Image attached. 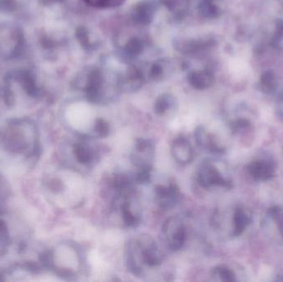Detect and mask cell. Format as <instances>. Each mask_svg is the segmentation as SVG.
Returning <instances> with one entry per match:
<instances>
[{"mask_svg": "<svg viewBox=\"0 0 283 282\" xmlns=\"http://www.w3.org/2000/svg\"><path fill=\"white\" fill-rule=\"evenodd\" d=\"M85 1L94 7H113L119 5L123 0H85Z\"/></svg>", "mask_w": 283, "mask_h": 282, "instance_id": "ffe728a7", "label": "cell"}, {"mask_svg": "<svg viewBox=\"0 0 283 282\" xmlns=\"http://www.w3.org/2000/svg\"><path fill=\"white\" fill-rule=\"evenodd\" d=\"M142 51V43L140 42V40H132L126 47V52L128 53V55L131 56L139 55Z\"/></svg>", "mask_w": 283, "mask_h": 282, "instance_id": "ac0fdd59", "label": "cell"}, {"mask_svg": "<svg viewBox=\"0 0 283 282\" xmlns=\"http://www.w3.org/2000/svg\"><path fill=\"white\" fill-rule=\"evenodd\" d=\"M94 132L96 136L106 138L110 134V125L105 119L97 118L94 123Z\"/></svg>", "mask_w": 283, "mask_h": 282, "instance_id": "e0dca14e", "label": "cell"}, {"mask_svg": "<svg viewBox=\"0 0 283 282\" xmlns=\"http://www.w3.org/2000/svg\"><path fill=\"white\" fill-rule=\"evenodd\" d=\"M248 124L249 123H246L245 121H238L237 123H234V125L232 128H233V131H237L239 130V129H241V128H247Z\"/></svg>", "mask_w": 283, "mask_h": 282, "instance_id": "603a6c76", "label": "cell"}, {"mask_svg": "<svg viewBox=\"0 0 283 282\" xmlns=\"http://www.w3.org/2000/svg\"><path fill=\"white\" fill-rule=\"evenodd\" d=\"M269 214L275 220L281 230H283V211L279 207H273L269 209Z\"/></svg>", "mask_w": 283, "mask_h": 282, "instance_id": "44dd1931", "label": "cell"}, {"mask_svg": "<svg viewBox=\"0 0 283 282\" xmlns=\"http://www.w3.org/2000/svg\"><path fill=\"white\" fill-rule=\"evenodd\" d=\"M197 180L203 188H210L214 186H222L226 188L231 187L230 182L225 179L217 168L210 162H204L199 167Z\"/></svg>", "mask_w": 283, "mask_h": 282, "instance_id": "3957f363", "label": "cell"}, {"mask_svg": "<svg viewBox=\"0 0 283 282\" xmlns=\"http://www.w3.org/2000/svg\"><path fill=\"white\" fill-rule=\"evenodd\" d=\"M163 69L162 65L159 64H155L151 69L150 71V76L152 80H159L162 78L163 76Z\"/></svg>", "mask_w": 283, "mask_h": 282, "instance_id": "7402d4cb", "label": "cell"}, {"mask_svg": "<svg viewBox=\"0 0 283 282\" xmlns=\"http://www.w3.org/2000/svg\"><path fill=\"white\" fill-rule=\"evenodd\" d=\"M142 248V257L144 265L153 267L159 266L163 261V255L152 238L146 236L139 238Z\"/></svg>", "mask_w": 283, "mask_h": 282, "instance_id": "8992f818", "label": "cell"}, {"mask_svg": "<svg viewBox=\"0 0 283 282\" xmlns=\"http://www.w3.org/2000/svg\"><path fill=\"white\" fill-rule=\"evenodd\" d=\"M154 152V144L152 141L148 139H138L134 143L130 159L139 169L152 168Z\"/></svg>", "mask_w": 283, "mask_h": 282, "instance_id": "7a4b0ae2", "label": "cell"}, {"mask_svg": "<svg viewBox=\"0 0 283 282\" xmlns=\"http://www.w3.org/2000/svg\"><path fill=\"white\" fill-rule=\"evenodd\" d=\"M129 196H119L117 199L118 208L120 209L123 222L128 227H136L140 222L139 214H134L132 210L131 202L129 200Z\"/></svg>", "mask_w": 283, "mask_h": 282, "instance_id": "ba28073f", "label": "cell"}, {"mask_svg": "<svg viewBox=\"0 0 283 282\" xmlns=\"http://www.w3.org/2000/svg\"><path fill=\"white\" fill-rule=\"evenodd\" d=\"M179 197L180 191L176 184L158 185L155 188V200L161 209H171L178 202Z\"/></svg>", "mask_w": 283, "mask_h": 282, "instance_id": "5b68a950", "label": "cell"}, {"mask_svg": "<svg viewBox=\"0 0 283 282\" xmlns=\"http://www.w3.org/2000/svg\"><path fill=\"white\" fill-rule=\"evenodd\" d=\"M210 79L201 71H196L189 76V82L196 89H204L210 85Z\"/></svg>", "mask_w": 283, "mask_h": 282, "instance_id": "9a60e30c", "label": "cell"}, {"mask_svg": "<svg viewBox=\"0 0 283 282\" xmlns=\"http://www.w3.org/2000/svg\"><path fill=\"white\" fill-rule=\"evenodd\" d=\"M151 172L152 168H144L139 169V172L137 173L135 181L139 184L149 183L151 180Z\"/></svg>", "mask_w": 283, "mask_h": 282, "instance_id": "d6986e66", "label": "cell"}, {"mask_svg": "<svg viewBox=\"0 0 283 282\" xmlns=\"http://www.w3.org/2000/svg\"><path fill=\"white\" fill-rule=\"evenodd\" d=\"M153 15V6L148 2L139 3L134 8L132 17L134 21L140 25H147L152 21Z\"/></svg>", "mask_w": 283, "mask_h": 282, "instance_id": "30bf717a", "label": "cell"}, {"mask_svg": "<svg viewBox=\"0 0 283 282\" xmlns=\"http://www.w3.org/2000/svg\"><path fill=\"white\" fill-rule=\"evenodd\" d=\"M75 155L76 159L80 163L84 165H89L94 162L96 153L94 147L90 146L87 141H81L75 146Z\"/></svg>", "mask_w": 283, "mask_h": 282, "instance_id": "8fae6325", "label": "cell"}, {"mask_svg": "<svg viewBox=\"0 0 283 282\" xmlns=\"http://www.w3.org/2000/svg\"><path fill=\"white\" fill-rule=\"evenodd\" d=\"M175 105V99L168 94H162L157 98L154 105V111L158 115H163Z\"/></svg>", "mask_w": 283, "mask_h": 282, "instance_id": "5bb4252c", "label": "cell"}, {"mask_svg": "<svg viewBox=\"0 0 283 282\" xmlns=\"http://www.w3.org/2000/svg\"><path fill=\"white\" fill-rule=\"evenodd\" d=\"M197 145L202 148L207 149L210 152H220V148L215 143L213 137L207 134L203 127H197L194 132Z\"/></svg>", "mask_w": 283, "mask_h": 282, "instance_id": "7c38bea8", "label": "cell"}, {"mask_svg": "<svg viewBox=\"0 0 283 282\" xmlns=\"http://www.w3.org/2000/svg\"><path fill=\"white\" fill-rule=\"evenodd\" d=\"M250 224V219L242 209H236L233 215V235L239 236Z\"/></svg>", "mask_w": 283, "mask_h": 282, "instance_id": "4fadbf2b", "label": "cell"}, {"mask_svg": "<svg viewBox=\"0 0 283 282\" xmlns=\"http://www.w3.org/2000/svg\"><path fill=\"white\" fill-rule=\"evenodd\" d=\"M213 273L215 277H219L221 281L227 282H235V275L233 271L228 269V267L220 266V267H215Z\"/></svg>", "mask_w": 283, "mask_h": 282, "instance_id": "2e32d148", "label": "cell"}, {"mask_svg": "<svg viewBox=\"0 0 283 282\" xmlns=\"http://www.w3.org/2000/svg\"><path fill=\"white\" fill-rule=\"evenodd\" d=\"M163 231L171 251H178L183 247L186 240V229L181 219L175 216L169 218L164 223Z\"/></svg>", "mask_w": 283, "mask_h": 282, "instance_id": "6da1fadb", "label": "cell"}, {"mask_svg": "<svg viewBox=\"0 0 283 282\" xmlns=\"http://www.w3.org/2000/svg\"><path fill=\"white\" fill-rule=\"evenodd\" d=\"M170 152L174 159L176 160L179 164H189L194 158L193 147L188 140L184 137H179L173 141Z\"/></svg>", "mask_w": 283, "mask_h": 282, "instance_id": "52a82bcc", "label": "cell"}, {"mask_svg": "<svg viewBox=\"0 0 283 282\" xmlns=\"http://www.w3.org/2000/svg\"><path fill=\"white\" fill-rule=\"evenodd\" d=\"M125 261L127 268L131 273L135 276H140L142 273L144 262L139 239H133L126 244Z\"/></svg>", "mask_w": 283, "mask_h": 282, "instance_id": "277c9868", "label": "cell"}, {"mask_svg": "<svg viewBox=\"0 0 283 282\" xmlns=\"http://www.w3.org/2000/svg\"><path fill=\"white\" fill-rule=\"evenodd\" d=\"M250 175L257 180H267L274 174L273 165L265 161H256L249 166Z\"/></svg>", "mask_w": 283, "mask_h": 282, "instance_id": "9c48e42d", "label": "cell"}]
</instances>
